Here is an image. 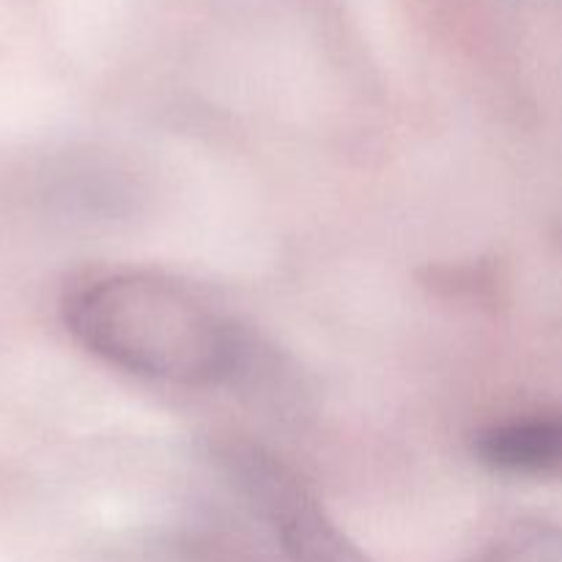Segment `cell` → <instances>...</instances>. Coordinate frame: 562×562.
<instances>
[{
    "mask_svg": "<svg viewBox=\"0 0 562 562\" xmlns=\"http://www.w3.org/2000/svg\"><path fill=\"white\" fill-rule=\"evenodd\" d=\"M475 456L499 475L549 477L562 467L560 415H532L486 428L475 439Z\"/></svg>",
    "mask_w": 562,
    "mask_h": 562,
    "instance_id": "cell-3",
    "label": "cell"
},
{
    "mask_svg": "<svg viewBox=\"0 0 562 562\" xmlns=\"http://www.w3.org/2000/svg\"><path fill=\"white\" fill-rule=\"evenodd\" d=\"M492 562H562V538L547 521H519L494 549Z\"/></svg>",
    "mask_w": 562,
    "mask_h": 562,
    "instance_id": "cell-4",
    "label": "cell"
},
{
    "mask_svg": "<svg viewBox=\"0 0 562 562\" xmlns=\"http://www.w3.org/2000/svg\"><path fill=\"white\" fill-rule=\"evenodd\" d=\"M64 318L91 355L143 379L203 387L236 376L245 362L234 322L162 274L115 272L93 280L69 296Z\"/></svg>",
    "mask_w": 562,
    "mask_h": 562,
    "instance_id": "cell-1",
    "label": "cell"
},
{
    "mask_svg": "<svg viewBox=\"0 0 562 562\" xmlns=\"http://www.w3.org/2000/svg\"><path fill=\"white\" fill-rule=\"evenodd\" d=\"M228 475L278 536L291 562H371L318 505L311 488L261 448H231Z\"/></svg>",
    "mask_w": 562,
    "mask_h": 562,
    "instance_id": "cell-2",
    "label": "cell"
}]
</instances>
